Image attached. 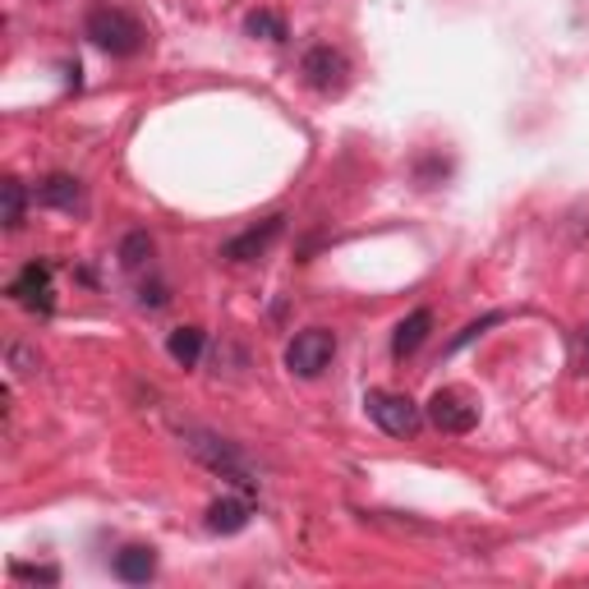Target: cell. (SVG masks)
Instances as JSON below:
<instances>
[{
    "mask_svg": "<svg viewBox=\"0 0 589 589\" xmlns=\"http://www.w3.org/2000/svg\"><path fill=\"white\" fill-rule=\"evenodd\" d=\"M83 33L97 51L106 56H139L148 47V28L134 10H125L120 0H93L89 14H83Z\"/></svg>",
    "mask_w": 589,
    "mask_h": 589,
    "instance_id": "1",
    "label": "cell"
},
{
    "mask_svg": "<svg viewBox=\"0 0 589 589\" xmlns=\"http://www.w3.org/2000/svg\"><path fill=\"white\" fill-rule=\"evenodd\" d=\"M180 443H185V451L193 456V461L208 466L212 474L231 479V484H239V488H254L249 456L239 451V443L222 438V433H212V428H180Z\"/></svg>",
    "mask_w": 589,
    "mask_h": 589,
    "instance_id": "2",
    "label": "cell"
},
{
    "mask_svg": "<svg viewBox=\"0 0 589 589\" xmlns=\"http://www.w3.org/2000/svg\"><path fill=\"white\" fill-rule=\"evenodd\" d=\"M364 414L387 433V438H414V433L424 428V420H428L424 405H414L410 397H401V391H368Z\"/></svg>",
    "mask_w": 589,
    "mask_h": 589,
    "instance_id": "3",
    "label": "cell"
},
{
    "mask_svg": "<svg viewBox=\"0 0 589 589\" xmlns=\"http://www.w3.org/2000/svg\"><path fill=\"white\" fill-rule=\"evenodd\" d=\"M332 355H337V332H327V327H304V332H295L286 345V368L295 378H318V374H327Z\"/></svg>",
    "mask_w": 589,
    "mask_h": 589,
    "instance_id": "4",
    "label": "cell"
},
{
    "mask_svg": "<svg viewBox=\"0 0 589 589\" xmlns=\"http://www.w3.org/2000/svg\"><path fill=\"white\" fill-rule=\"evenodd\" d=\"M424 414H428L433 428H443V433H451V438H461V433H470L479 424V401L466 397V391H456V387H443V391H433V397H428Z\"/></svg>",
    "mask_w": 589,
    "mask_h": 589,
    "instance_id": "5",
    "label": "cell"
},
{
    "mask_svg": "<svg viewBox=\"0 0 589 589\" xmlns=\"http://www.w3.org/2000/svg\"><path fill=\"white\" fill-rule=\"evenodd\" d=\"M299 74H304V83H309L314 93H341L345 89V74H351V64H345V56L337 47L318 42V47L304 51Z\"/></svg>",
    "mask_w": 589,
    "mask_h": 589,
    "instance_id": "6",
    "label": "cell"
},
{
    "mask_svg": "<svg viewBox=\"0 0 589 589\" xmlns=\"http://www.w3.org/2000/svg\"><path fill=\"white\" fill-rule=\"evenodd\" d=\"M281 231H286V216H268V222H258L249 231L231 235L226 245H222V258H226V263H258V258H263L276 239H281Z\"/></svg>",
    "mask_w": 589,
    "mask_h": 589,
    "instance_id": "7",
    "label": "cell"
},
{
    "mask_svg": "<svg viewBox=\"0 0 589 589\" xmlns=\"http://www.w3.org/2000/svg\"><path fill=\"white\" fill-rule=\"evenodd\" d=\"M14 304H24L28 314H51L56 309V286H51V263H28L10 281Z\"/></svg>",
    "mask_w": 589,
    "mask_h": 589,
    "instance_id": "8",
    "label": "cell"
},
{
    "mask_svg": "<svg viewBox=\"0 0 589 589\" xmlns=\"http://www.w3.org/2000/svg\"><path fill=\"white\" fill-rule=\"evenodd\" d=\"M111 572L125 585H148L152 576H157V549H148V543H125L111 562Z\"/></svg>",
    "mask_w": 589,
    "mask_h": 589,
    "instance_id": "9",
    "label": "cell"
},
{
    "mask_svg": "<svg viewBox=\"0 0 589 589\" xmlns=\"http://www.w3.org/2000/svg\"><path fill=\"white\" fill-rule=\"evenodd\" d=\"M37 203L42 208H56V212H83L89 208V199H83V185L74 176H47L37 185Z\"/></svg>",
    "mask_w": 589,
    "mask_h": 589,
    "instance_id": "10",
    "label": "cell"
},
{
    "mask_svg": "<svg viewBox=\"0 0 589 589\" xmlns=\"http://www.w3.org/2000/svg\"><path fill=\"white\" fill-rule=\"evenodd\" d=\"M428 332H433V314H428V309L405 314V318L397 322V332H391V355H397V360H410V355L428 341Z\"/></svg>",
    "mask_w": 589,
    "mask_h": 589,
    "instance_id": "11",
    "label": "cell"
},
{
    "mask_svg": "<svg viewBox=\"0 0 589 589\" xmlns=\"http://www.w3.org/2000/svg\"><path fill=\"white\" fill-rule=\"evenodd\" d=\"M249 502L245 497H216L212 507H208V530L212 534H239L249 526Z\"/></svg>",
    "mask_w": 589,
    "mask_h": 589,
    "instance_id": "12",
    "label": "cell"
},
{
    "mask_svg": "<svg viewBox=\"0 0 589 589\" xmlns=\"http://www.w3.org/2000/svg\"><path fill=\"white\" fill-rule=\"evenodd\" d=\"M203 327H176V332L166 337V355L176 360L180 368H193L199 364V355H203Z\"/></svg>",
    "mask_w": 589,
    "mask_h": 589,
    "instance_id": "13",
    "label": "cell"
},
{
    "mask_svg": "<svg viewBox=\"0 0 589 589\" xmlns=\"http://www.w3.org/2000/svg\"><path fill=\"white\" fill-rule=\"evenodd\" d=\"M24 208H28V189H24V180L5 176V180H0V222H5V231H19V226H24Z\"/></svg>",
    "mask_w": 589,
    "mask_h": 589,
    "instance_id": "14",
    "label": "cell"
},
{
    "mask_svg": "<svg viewBox=\"0 0 589 589\" xmlns=\"http://www.w3.org/2000/svg\"><path fill=\"white\" fill-rule=\"evenodd\" d=\"M148 258H152V235L148 231H129L120 239V268L139 272V268H148Z\"/></svg>",
    "mask_w": 589,
    "mask_h": 589,
    "instance_id": "15",
    "label": "cell"
},
{
    "mask_svg": "<svg viewBox=\"0 0 589 589\" xmlns=\"http://www.w3.org/2000/svg\"><path fill=\"white\" fill-rule=\"evenodd\" d=\"M245 28H249V37H268V42H281V37H286V24H281L272 10H254V14L245 19Z\"/></svg>",
    "mask_w": 589,
    "mask_h": 589,
    "instance_id": "16",
    "label": "cell"
},
{
    "mask_svg": "<svg viewBox=\"0 0 589 589\" xmlns=\"http://www.w3.org/2000/svg\"><path fill=\"white\" fill-rule=\"evenodd\" d=\"M497 322H507V314H484V318H479V322H466L461 327V337H456L451 345H447V355H456V351H466V345L470 341H479V337H484V332H493V327Z\"/></svg>",
    "mask_w": 589,
    "mask_h": 589,
    "instance_id": "17",
    "label": "cell"
},
{
    "mask_svg": "<svg viewBox=\"0 0 589 589\" xmlns=\"http://www.w3.org/2000/svg\"><path fill=\"white\" fill-rule=\"evenodd\" d=\"M10 368H14V374H37L42 360L28 351V345H10Z\"/></svg>",
    "mask_w": 589,
    "mask_h": 589,
    "instance_id": "18",
    "label": "cell"
},
{
    "mask_svg": "<svg viewBox=\"0 0 589 589\" xmlns=\"http://www.w3.org/2000/svg\"><path fill=\"white\" fill-rule=\"evenodd\" d=\"M14 576H28V580H47V585H56V580H60V572H56V566H14Z\"/></svg>",
    "mask_w": 589,
    "mask_h": 589,
    "instance_id": "19",
    "label": "cell"
}]
</instances>
